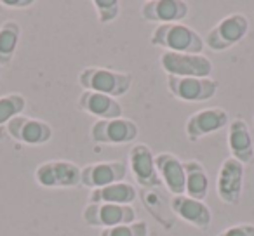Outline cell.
I'll use <instances>...</instances> for the list:
<instances>
[{
    "label": "cell",
    "mask_w": 254,
    "mask_h": 236,
    "mask_svg": "<svg viewBox=\"0 0 254 236\" xmlns=\"http://www.w3.org/2000/svg\"><path fill=\"white\" fill-rule=\"evenodd\" d=\"M150 44L155 47H162L171 52L200 54L204 49V39L193 28L183 23H167L157 25L150 37Z\"/></svg>",
    "instance_id": "cell-1"
},
{
    "label": "cell",
    "mask_w": 254,
    "mask_h": 236,
    "mask_svg": "<svg viewBox=\"0 0 254 236\" xmlns=\"http://www.w3.org/2000/svg\"><path fill=\"white\" fill-rule=\"evenodd\" d=\"M78 84L84 91L99 92L117 99L129 92L132 85V75L105 66H87L78 75Z\"/></svg>",
    "instance_id": "cell-2"
},
{
    "label": "cell",
    "mask_w": 254,
    "mask_h": 236,
    "mask_svg": "<svg viewBox=\"0 0 254 236\" xmlns=\"http://www.w3.org/2000/svg\"><path fill=\"white\" fill-rule=\"evenodd\" d=\"M249 32V18L242 12H233L216 23L204 37V44L214 52H225L240 42Z\"/></svg>",
    "instance_id": "cell-3"
},
{
    "label": "cell",
    "mask_w": 254,
    "mask_h": 236,
    "mask_svg": "<svg viewBox=\"0 0 254 236\" xmlns=\"http://www.w3.org/2000/svg\"><path fill=\"white\" fill-rule=\"evenodd\" d=\"M160 68L167 77H195L209 78L212 75V61L204 54H187V52H166L160 54Z\"/></svg>",
    "instance_id": "cell-4"
},
{
    "label": "cell",
    "mask_w": 254,
    "mask_h": 236,
    "mask_svg": "<svg viewBox=\"0 0 254 236\" xmlns=\"http://www.w3.org/2000/svg\"><path fill=\"white\" fill-rule=\"evenodd\" d=\"M136 208L132 205L115 203H87L82 210V221L89 228H115V226L136 222Z\"/></svg>",
    "instance_id": "cell-5"
},
{
    "label": "cell",
    "mask_w": 254,
    "mask_h": 236,
    "mask_svg": "<svg viewBox=\"0 0 254 236\" xmlns=\"http://www.w3.org/2000/svg\"><path fill=\"white\" fill-rule=\"evenodd\" d=\"M139 127L131 118H115V120H98L91 127V139L96 144H127L136 141Z\"/></svg>",
    "instance_id": "cell-6"
},
{
    "label": "cell",
    "mask_w": 254,
    "mask_h": 236,
    "mask_svg": "<svg viewBox=\"0 0 254 236\" xmlns=\"http://www.w3.org/2000/svg\"><path fill=\"white\" fill-rule=\"evenodd\" d=\"M218 80L214 78H195V77H169L167 89L176 99L185 102H204L209 101L218 92Z\"/></svg>",
    "instance_id": "cell-7"
},
{
    "label": "cell",
    "mask_w": 254,
    "mask_h": 236,
    "mask_svg": "<svg viewBox=\"0 0 254 236\" xmlns=\"http://www.w3.org/2000/svg\"><path fill=\"white\" fill-rule=\"evenodd\" d=\"M35 181L42 188H73L80 184V167L68 160H49L37 167Z\"/></svg>",
    "instance_id": "cell-8"
},
{
    "label": "cell",
    "mask_w": 254,
    "mask_h": 236,
    "mask_svg": "<svg viewBox=\"0 0 254 236\" xmlns=\"http://www.w3.org/2000/svg\"><path fill=\"white\" fill-rule=\"evenodd\" d=\"M127 177V162L106 160L99 163H89L80 169V184L91 189L105 188L115 183H124Z\"/></svg>",
    "instance_id": "cell-9"
},
{
    "label": "cell",
    "mask_w": 254,
    "mask_h": 236,
    "mask_svg": "<svg viewBox=\"0 0 254 236\" xmlns=\"http://www.w3.org/2000/svg\"><path fill=\"white\" fill-rule=\"evenodd\" d=\"M5 131L14 141L28 146H42L53 138V127L47 122L32 116H16L5 125Z\"/></svg>",
    "instance_id": "cell-10"
},
{
    "label": "cell",
    "mask_w": 254,
    "mask_h": 236,
    "mask_svg": "<svg viewBox=\"0 0 254 236\" xmlns=\"http://www.w3.org/2000/svg\"><path fill=\"white\" fill-rule=\"evenodd\" d=\"M228 111L221 108H205L188 116L187 124H185V134H187L190 142H197L205 136L212 134V132H218L221 129L228 127Z\"/></svg>",
    "instance_id": "cell-11"
},
{
    "label": "cell",
    "mask_w": 254,
    "mask_h": 236,
    "mask_svg": "<svg viewBox=\"0 0 254 236\" xmlns=\"http://www.w3.org/2000/svg\"><path fill=\"white\" fill-rule=\"evenodd\" d=\"M244 188V165L239 160L225 158L218 172V181H216V193L219 200L226 205H235L242 198Z\"/></svg>",
    "instance_id": "cell-12"
},
{
    "label": "cell",
    "mask_w": 254,
    "mask_h": 236,
    "mask_svg": "<svg viewBox=\"0 0 254 236\" xmlns=\"http://www.w3.org/2000/svg\"><path fill=\"white\" fill-rule=\"evenodd\" d=\"M129 170L141 188H160L162 181L157 172L155 155L148 144H134L129 151Z\"/></svg>",
    "instance_id": "cell-13"
},
{
    "label": "cell",
    "mask_w": 254,
    "mask_h": 236,
    "mask_svg": "<svg viewBox=\"0 0 254 236\" xmlns=\"http://www.w3.org/2000/svg\"><path fill=\"white\" fill-rule=\"evenodd\" d=\"M187 2L183 0H148L141 5V18L148 23H181L188 16Z\"/></svg>",
    "instance_id": "cell-14"
},
{
    "label": "cell",
    "mask_w": 254,
    "mask_h": 236,
    "mask_svg": "<svg viewBox=\"0 0 254 236\" xmlns=\"http://www.w3.org/2000/svg\"><path fill=\"white\" fill-rule=\"evenodd\" d=\"M171 208L176 217L195 226L198 229H207L212 222V210L204 201L190 198L187 194H178L171 198Z\"/></svg>",
    "instance_id": "cell-15"
},
{
    "label": "cell",
    "mask_w": 254,
    "mask_h": 236,
    "mask_svg": "<svg viewBox=\"0 0 254 236\" xmlns=\"http://www.w3.org/2000/svg\"><path fill=\"white\" fill-rule=\"evenodd\" d=\"M78 109L98 120H115L122 116V104L115 97L92 91H82L78 95Z\"/></svg>",
    "instance_id": "cell-16"
},
{
    "label": "cell",
    "mask_w": 254,
    "mask_h": 236,
    "mask_svg": "<svg viewBox=\"0 0 254 236\" xmlns=\"http://www.w3.org/2000/svg\"><path fill=\"white\" fill-rule=\"evenodd\" d=\"M155 165L162 184L173 196L185 194V165L174 153L164 151L155 155Z\"/></svg>",
    "instance_id": "cell-17"
},
{
    "label": "cell",
    "mask_w": 254,
    "mask_h": 236,
    "mask_svg": "<svg viewBox=\"0 0 254 236\" xmlns=\"http://www.w3.org/2000/svg\"><path fill=\"white\" fill-rule=\"evenodd\" d=\"M228 148L232 158L247 165L254 160V141L251 136L249 125L242 118L230 120L228 124Z\"/></svg>",
    "instance_id": "cell-18"
},
{
    "label": "cell",
    "mask_w": 254,
    "mask_h": 236,
    "mask_svg": "<svg viewBox=\"0 0 254 236\" xmlns=\"http://www.w3.org/2000/svg\"><path fill=\"white\" fill-rule=\"evenodd\" d=\"M145 208L162 224L164 229H171L176 222V215L171 208V200H167L166 194L159 188H143L139 193Z\"/></svg>",
    "instance_id": "cell-19"
},
{
    "label": "cell",
    "mask_w": 254,
    "mask_h": 236,
    "mask_svg": "<svg viewBox=\"0 0 254 236\" xmlns=\"http://www.w3.org/2000/svg\"><path fill=\"white\" fill-rule=\"evenodd\" d=\"M139 193L131 183H115L105 188L92 189L89 194V203H115V205H132L138 200Z\"/></svg>",
    "instance_id": "cell-20"
},
{
    "label": "cell",
    "mask_w": 254,
    "mask_h": 236,
    "mask_svg": "<svg viewBox=\"0 0 254 236\" xmlns=\"http://www.w3.org/2000/svg\"><path fill=\"white\" fill-rule=\"evenodd\" d=\"M185 165V194L204 201L209 193V176L200 162L187 160Z\"/></svg>",
    "instance_id": "cell-21"
},
{
    "label": "cell",
    "mask_w": 254,
    "mask_h": 236,
    "mask_svg": "<svg viewBox=\"0 0 254 236\" xmlns=\"http://www.w3.org/2000/svg\"><path fill=\"white\" fill-rule=\"evenodd\" d=\"M19 39H21L19 23L9 19V21L0 25V64L2 66H9L12 63Z\"/></svg>",
    "instance_id": "cell-22"
},
{
    "label": "cell",
    "mask_w": 254,
    "mask_h": 236,
    "mask_svg": "<svg viewBox=\"0 0 254 236\" xmlns=\"http://www.w3.org/2000/svg\"><path fill=\"white\" fill-rule=\"evenodd\" d=\"M26 108V99L23 94H7L0 97V127L7 125L12 118L19 116Z\"/></svg>",
    "instance_id": "cell-23"
},
{
    "label": "cell",
    "mask_w": 254,
    "mask_h": 236,
    "mask_svg": "<svg viewBox=\"0 0 254 236\" xmlns=\"http://www.w3.org/2000/svg\"><path fill=\"white\" fill-rule=\"evenodd\" d=\"M99 236H148V224L145 221H136L131 224L115 226V228L101 229Z\"/></svg>",
    "instance_id": "cell-24"
},
{
    "label": "cell",
    "mask_w": 254,
    "mask_h": 236,
    "mask_svg": "<svg viewBox=\"0 0 254 236\" xmlns=\"http://www.w3.org/2000/svg\"><path fill=\"white\" fill-rule=\"evenodd\" d=\"M92 5L96 9V14L101 25H108L113 19H117L120 12L119 0H92Z\"/></svg>",
    "instance_id": "cell-25"
},
{
    "label": "cell",
    "mask_w": 254,
    "mask_h": 236,
    "mask_svg": "<svg viewBox=\"0 0 254 236\" xmlns=\"http://www.w3.org/2000/svg\"><path fill=\"white\" fill-rule=\"evenodd\" d=\"M218 236H254V224H235L226 228Z\"/></svg>",
    "instance_id": "cell-26"
},
{
    "label": "cell",
    "mask_w": 254,
    "mask_h": 236,
    "mask_svg": "<svg viewBox=\"0 0 254 236\" xmlns=\"http://www.w3.org/2000/svg\"><path fill=\"white\" fill-rule=\"evenodd\" d=\"M33 4L35 0H0V5L9 9H28Z\"/></svg>",
    "instance_id": "cell-27"
},
{
    "label": "cell",
    "mask_w": 254,
    "mask_h": 236,
    "mask_svg": "<svg viewBox=\"0 0 254 236\" xmlns=\"http://www.w3.org/2000/svg\"><path fill=\"white\" fill-rule=\"evenodd\" d=\"M253 124H254V118H253Z\"/></svg>",
    "instance_id": "cell-28"
}]
</instances>
